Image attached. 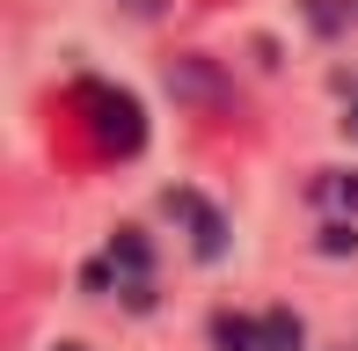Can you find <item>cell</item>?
I'll use <instances>...</instances> for the list:
<instances>
[{
  "instance_id": "6",
  "label": "cell",
  "mask_w": 358,
  "mask_h": 351,
  "mask_svg": "<svg viewBox=\"0 0 358 351\" xmlns=\"http://www.w3.org/2000/svg\"><path fill=\"white\" fill-rule=\"evenodd\" d=\"M264 351H300V322H292L285 308L264 315Z\"/></svg>"
},
{
  "instance_id": "8",
  "label": "cell",
  "mask_w": 358,
  "mask_h": 351,
  "mask_svg": "<svg viewBox=\"0 0 358 351\" xmlns=\"http://www.w3.org/2000/svg\"><path fill=\"white\" fill-rule=\"evenodd\" d=\"M132 8H161V0H132Z\"/></svg>"
},
{
  "instance_id": "3",
  "label": "cell",
  "mask_w": 358,
  "mask_h": 351,
  "mask_svg": "<svg viewBox=\"0 0 358 351\" xmlns=\"http://www.w3.org/2000/svg\"><path fill=\"white\" fill-rule=\"evenodd\" d=\"M169 213L190 220V249H198V257H220V249H227V220L198 198V190H169Z\"/></svg>"
},
{
  "instance_id": "9",
  "label": "cell",
  "mask_w": 358,
  "mask_h": 351,
  "mask_svg": "<svg viewBox=\"0 0 358 351\" xmlns=\"http://www.w3.org/2000/svg\"><path fill=\"white\" fill-rule=\"evenodd\" d=\"M59 351H80V344H59Z\"/></svg>"
},
{
  "instance_id": "4",
  "label": "cell",
  "mask_w": 358,
  "mask_h": 351,
  "mask_svg": "<svg viewBox=\"0 0 358 351\" xmlns=\"http://www.w3.org/2000/svg\"><path fill=\"white\" fill-rule=\"evenodd\" d=\"M213 337L227 351H264V315H213Z\"/></svg>"
},
{
  "instance_id": "7",
  "label": "cell",
  "mask_w": 358,
  "mask_h": 351,
  "mask_svg": "<svg viewBox=\"0 0 358 351\" xmlns=\"http://www.w3.org/2000/svg\"><path fill=\"white\" fill-rule=\"evenodd\" d=\"M322 249H329V257H344V249H358V227H351V220H329V227H322Z\"/></svg>"
},
{
  "instance_id": "5",
  "label": "cell",
  "mask_w": 358,
  "mask_h": 351,
  "mask_svg": "<svg viewBox=\"0 0 358 351\" xmlns=\"http://www.w3.org/2000/svg\"><path fill=\"white\" fill-rule=\"evenodd\" d=\"M315 205H329V213H351V220H358V176H344V169H322Z\"/></svg>"
},
{
  "instance_id": "2",
  "label": "cell",
  "mask_w": 358,
  "mask_h": 351,
  "mask_svg": "<svg viewBox=\"0 0 358 351\" xmlns=\"http://www.w3.org/2000/svg\"><path fill=\"white\" fill-rule=\"evenodd\" d=\"M80 110H88V132H95V147H103V154H132L139 139H146L139 103H132V95H117V88H80Z\"/></svg>"
},
{
  "instance_id": "1",
  "label": "cell",
  "mask_w": 358,
  "mask_h": 351,
  "mask_svg": "<svg viewBox=\"0 0 358 351\" xmlns=\"http://www.w3.org/2000/svg\"><path fill=\"white\" fill-rule=\"evenodd\" d=\"M117 278V293L132 300V308H146V293H154V249H146L139 227H124L117 242H110L103 264H88V285H110Z\"/></svg>"
}]
</instances>
